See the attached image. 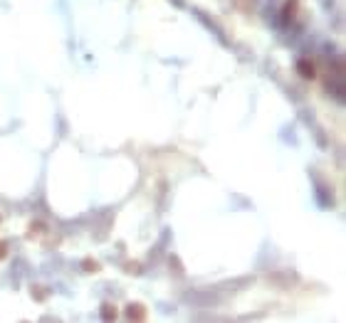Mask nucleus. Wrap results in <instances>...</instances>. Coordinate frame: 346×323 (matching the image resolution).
<instances>
[{
  "mask_svg": "<svg viewBox=\"0 0 346 323\" xmlns=\"http://www.w3.org/2000/svg\"><path fill=\"white\" fill-rule=\"evenodd\" d=\"M299 72H302V77H314V65H309V62H299Z\"/></svg>",
  "mask_w": 346,
  "mask_h": 323,
  "instance_id": "1",
  "label": "nucleus"
},
{
  "mask_svg": "<svg viewBox=\"0 0 346 323\" xmlns=\"http://www.w3.org/2000/svg\"><path fill=\"white\" fill-rule=\"evenodd\" d=\"M2 254H5V244H0V257H2Z\"/></svg>",
  "mask_w": 346,
  "mask_h": 323,
  "instance_id": "2",
  "label": "nucleus"
}]
</instances>
